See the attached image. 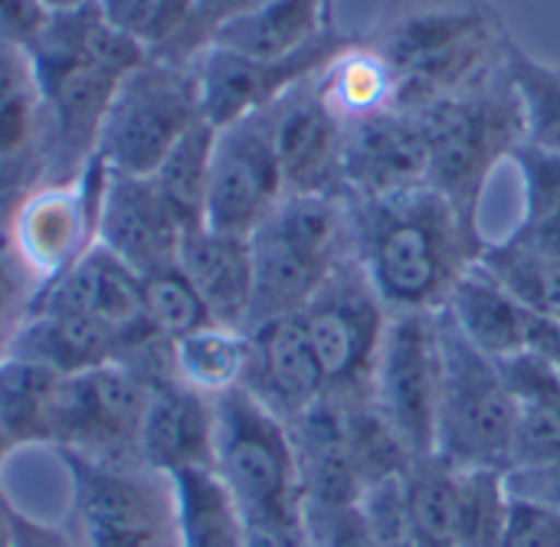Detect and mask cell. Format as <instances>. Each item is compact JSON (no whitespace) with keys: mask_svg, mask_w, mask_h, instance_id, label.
<instances>
[{"mask_svg":"<svg viewBox=\"0 0 560 547\" xmlns=\"http://www.w3.org/2000/svg\"><path fill=\"white\" fill-rule=\"evenodd\" d=\"M272 141L282 167L285 194H335L348 197L345 148L348 125L325 105L318 75L295 85L269 105Z\"/></svg>","mask_w":560,"mask_h":547,"instance_id":"14","label":"cell"},{"mask_svg":"<svg viewBox=\"0 0 560 547\" xmlns=\"http://www.w3.org/2000/svg\"><path fill=\"white\" fill-rule=\"evenodd\" d=\"M26 56L46 112L43 184L79 181L95 161L102 121L118 82L148 56L105 23L98 0L52 13L26 46Z\"/></svg>","mask_w":560,"mask_h":547,"instance_id":"2","label":"cell"},{"mask_svg":"<svg viewBox=\"0 0 560 547\" xmlns=\"http://www.w3.org/2000/svg\"><path fill=\"white\" fill-rule=\"evenodd\" d=\"M177 266L190 279L197 295L203 299L213 325L246 331L249 305H253V243H249V236H230V233H217L210 226L184 233Z\"/></svg>","mask_w":560,"mask_h":547,"instance_id":"24","label":"cell"},{"mask_svg":"<svg viewBox=\"0 0 560 547\" xmlns=\"http://www.w3.org/2000/svg\"><path fill=\"white\" fill-rule=\"evenodd\" d=\"M105 164L95 158L79 181L43 184L7 207V236L36 292L69 272L98 236Z\"/></svg>","mask_w":560,"mask_h":547,"instance_id":"10","label":"cell"},{"mask_svg":"<svg viewBox=\"0 0 560 547\" xmlns=\"http://www.w3.org/2000/svg\"><path fill=\"white\" fill-rule=\"evenodd\" d=\"M177 547H249L246 519L217 469H180L171 476Z\"/></svg>","mask_w":560,"mask_h":547,"instance_id":"29","label":"cell"},{"mask_svg":"<svg viewBox=\"0 0 560 547\" xmlns=\"http://www.w3.org/2000/svg\"><path fill=\"white\" fill-rule=\"evenodd\" d=\"M213 469L236 499L249 535L302 538L305 499L292 433L243 387L213 397Z\"/></svg>","mask_w":560,"mask_h":547,"instance_id":"4","label":"cell"},{"mask_svg":"<svg viewBox=\"0 0 560 547\" xmlns=\"http://www.w3.org/2000/svg\"><path fill=\"white\" fill-rule=\"evenodd\" d=\"M246 354H249L246 331L207 325L174 341V371L187 387L207 397H220L243 384Z\"/></svg>","mask_w":560,"mask_h":547,"instance_id":"34","label":"cell"},{"mask_svg":"<svg viewBox=\"0 0 560 547\" xmlns=\"http://www.w3.org/2000/svg\"><path fill=\"white\" fill-rule=\"evenodd\" d=\"M443 312L482 354L495 361L538 354L560 368V318L525 309L479 266L463 276Z\"/></svg>","mask_w":560,"mask_h":547,"instance_id":"18","label":"cell"},{"mask_svg":"<svg viewBox=\"0 0 560 547\" xmlns=\"http://www.w3.org/2000/svg\"><path fill=\"white\" fill-rule=\"evenodd\" d=\"M499 364L518 407L512 469L560 459V368L538 354H515Z\"/></svg>","mask_w":560,"mask_h":547,"instance_id":"27","label":"cell"},{"mask_svg":"<svg viewBox=\"0 0 560 547\" xmlns=\"http://www.w3.org/2000/svg\"><path fill=\"white\" fill-rule=\"evenodd\" d=\"M476 266L492 276L509 295H515L525 309L560 318V263L538 256L512 240H489Z\"/></svg>","mask_w":560,"mask_h":547,"instance_id":"37","label":"cell"},{"mask_svg":"<svg viewBox=\"0 0 560 547\" xmlns=\"http://www.w3.org/2000/svg\"><path fill=\"white\" fill-rule=\"evenodd\" d=\"M118 338L105 331L92 318L79 315H59V312H39L33 309L20 331L10 338L3 354L43 364L62 377L95 371L102 364L118 361Z\"/></svg>","mask_w":560,"mask_h":547,"instance_id":"26","label":"cell"},{"mask_svg":"<svg viewBox=\"0 0 560 547\" xmlns=\"http://www.w3.org/2000/svg\"><path fill=\"white\" fill-rule=\"evenodd\" d=\"M52 13H59V10H72V7H82V3H89V0H43Z\"/></svg>","mask_w":560,"mask_h":547,"instance_id":"49","label":"cell"},{"mask_svg":"<svg viewBox=\"0 0 560 547\" xmlns=\"http://www.w3.org/2000/svg\"><path fill=\"white\" fill-rule=\"evenodd\" d=\"M69 476V532L79 547H177L171 476L141 459L56 453Z\"/></svg>","mask_w":560,"mask_h":547,"instance_id":"6","label":"cell"},{"mask_svg":"<svg viewBox=\"0 0 560 547\" xmlns=\"http://www.w3.org/2000/svg\"><path fill=\"white\" fill-rule=\"evenodd\" d=\"M197 0H98L112 30L131 39L148 59L164 56L190 26Z\"/></svg>","mask_w":560,"mask_h":547,"instance_id":"40","label":"cell"},{"mask_svg":"<svg viewBox=\"0 0 560 547\" xmlns=\"http://www.w3.org/2000/svg\"><path fill=\"white\" fill-rule=\"evenodd\" d=\"M0 515H3V532H7L10 547H79L69 528H56L20 512L7 496L0 502Z\"/></svg>","mask_w":560,"mask_h":547,"instance_id":"45","label":"cell"},{"mask_svg":"<svg viewBox=\"0 0 560 547\" xmlns=\"http://www.w3.org/2000/svg\"><path fill=\"white\" fill-rule=\"evenodd\" d=\"M13 453V446H10V440H7V433L0 430V466H3V459Z\"/></svg>","mask_w":560,"mask_h":547,"instance_id":"50","label":"cell"},{"mask_svg":"<svg viewBox=\"0 0 560 547\" xmlns=\"http://www.w3.org/2000/svg\"><path fill=\"white\" fill-rule=\"evenodd\" d=\"M249 547H308L302 538H269V535H249Z\"/></svg>","mask_w":560,"mask_h":547,"instance_id":"48","label":"cell"},{"mask_svg":"<svg viewBox=\"0 0 560 547\" xmlns=\"http://www.w3.org/2000/svg\"><path fill=\"white\" fill-rule=\"evenodd\" d=\"M390 309L377 295L364 266L341 263L302 312V325L325 371L328 394L338 400L374 397V368Z\"/></svg>","mask_w":560,"mask_h":547,"instance_id":"8","label":"cell"},{"mask_svg":"<svg viewBox=\"0 0 560 547\" xmlns=\"http://www.w3.org/2000/svg\"><path fill=\"white\" fill-rule=\"evenodd\" d=\"M413 115L423 121L430 151L427 184L450 197L466 217L479 220L492 174L525 144V108L509 62Z\"/></svg>","mask_w":560,"mask_h":547,"instance_id":"3","label":"cell"},{"mask_svg":"<svg viewBox=\"0 0 560 547\" xmlns=\"http://www.w3.org/2000/svg\"><path fill=\"white\" fill-rule=\"evenodd\" d=\"M49 16L52 10L43 0H0V43L26 49L43 33Z\"/></svg>","mask_w":560,"mask_h":547,"instance_id":"46","label":"cell"},{"mask_svg":"<svg viewBox=\"0 0 560 547\" xmlns=\"http://www.w3.org/2000/svg\"><path fill=\"white\" fill-rule=\"evenodd\" d=\"M289 433L295 443L305 512L358 505L364 489L351 463L341 400L325 394L308 414H302L289 427Z\"/></svg>","mask_w":560,"mask_h":547,"instance_id":"23","label":"cell"},{"mask_svg":"<svg viewBox=\"0 0 560 547\" xmlns=\"http://www.w3.org/2000/svg\"><path fill=\"white\" fill-rule=\"evenodd\" d=\"M285 197L269 108L217 128L207 187V226L253 236Z\"/></svg>","mask_w":560,"mask_h":547,"instance_id":"12","label":"cell"},{"mask_svg":"<svg viewBox=\"0 0 560 547\" xmlns=\"http://www.w3.org/2000/svg\"><path fill=\"white\" fill-rule=\"evenodd\" d=\"M203 121L194 62L144 59L115 89L95 158L118 174L151 177L167 151Z\"/></svg>","mask_w":560,"mask_h":547,"instance_id":"7","label":"cell"},{"mask_svg":"<svg viewBox=\"0 0 560 547\" xmlns=\"http://www.w3.org/2000/svg\"><path fill=\"white\" fill-rule=\"evenodd\" d=\"M46 177V112L26 49L0 43V200H20Z\"/></svg>","mask_w":560,"mask_h":547,"instance_id":"22","label":"cell"},{"mask_svg":"<svg viewBox=\"0 0 560 547\" xmlns=\"http://www.w3.org/2000/svg\"><path fill=\"white\" fill-rule=\"evenodd\" d=\"M361 512L371 528L374 547H417L404 509V479L371 486L361 496Z\"/></svg>","mask_w":560,"mask_h":547,"instance_id":"42","label":"cell"},{"mask_svg":"<svg viewBox=\"0 0 560 547\" xmlns=\"http://www.w3.org/2000/svg\"><path fill=\"white\" fill-rule=\"evenodd\" d=\"M354 256L390 312H443L486 236L436 187L354 200Z\"/></svg>","mask_w":560,"mask_h":547,"instance_id":"1","label":"cell"},{"mask_svg":"<svg viewBox=\"0 0 560 547\" xmlns=\"http://www.w3.org/2000/svg\"><path fill=\"white\" fill-rule=\"evenodd\" d=\"M335 30V13L328 0H269L220 23L210 46L249 56V59H282Z\"/></svg>","mask_w":560,"mask_h":547,"instance_id":"25","label":"cell"},{"mask_svg":"<svg viewBox=\"0 0 560 547\" xmlns=\"http://www.w3.org/2000/svg\"><path fill=\"white\" fill-rule=\"evenodd\" d=\"M318 92L325 105L345 121H364L390 112L397 102V75L381 53H374L361 33L318 72Z\"/></svg>","mask_w":560,"mask_h":547,"instance_id":"30","label":"cell"},{"mask_svg":"<svg viewBox=\"0 0 560 547\" xmlns=\"http://www.w3.org/2000/svg\"><path fill=\"white\" fill-rule=\"evenodd\" d=\"M217 128L203 118L197 121L154 167L151 184L177 217L184 233L207 226V187H210V158H213Z\"/></svg>","mask_w":560,"mask_h":547,"instance_id":"32","label":"cell"},{"mask_svg":"<svg viewBox=\"0 0 560 547\" xmlns=\"http://www.w3.org/2000/svg\"><path fill=\"white\" fill-rule=\"evenodd\" d=\"M509 492L515 499L535 502V505L560 515V459L541 463V466L512 469L509 473Z\"/></svg>","mask_w":560,"mask_h":547,"instance_id":"47","label":"cell"},{"mask_svg":"<svg viewBox=\"0 0 560 547\" xmlns=\"http://www.w3.org/2000/svg\"><path fill=\"white\" fill-rule=\"evenodd\" d=\"M499 23L505 20L489 0H387L361 39L381 53L400 79L420 62Z\"/></svg>","mask_w":560,"mask_h":547,"instance_id":"19","label":"cell"},{"mask_svg":"<svg viewBox=\"0 0 560 547\" xmlns=\"http://www.w3.org/2000/svg\"><path fill=\"white\" fill-rule=\"evenodd\" d=\"M430 151L423 121L413 112H381L374 118L348 125L345 184L348 197L374 200L397 190L427 184Z\"/></svg>","mask_w":560,"mask_h":547,"instance_id":"20","label":"cell"},{"mask_svg":"<svg viewBox=\"0 0 560 547\" xmlns=\"http://www.w3.org/2000/svg\"><path fill=\"white\" fill-rule=\"evenodd\" d=\"M305 542L308 547H374L361 502L341 505V509L305 512Z\"/></svg>","mask_w":560,"mask_h":547,"instance_id":"43","label":"cell"},{"mask_svg":"<svg viewBox=\"0 0 560 547\" xmlns=\"http://www.w3.org/2000/svg\"><path fill=\"white\" fill-rule=\"evenodd\" d=\"M509 72L525 108V141L560 154V62L538 59L512 43Z\"/></svg>","mask_w":560,"mask_h":547,"instance_id":"39","label":"cell"},{"mask_svg":"<svg viewBox=\"0 0 560 547\" xmlns=\"http://www.w3.org/2000/svg\"><path fill=\"white\" fill-rule=\"evenodd\" d=\"M404 509L417 547H456V469L436 456L404 476Z\"/></svg>","mask_w":560,"mask_h":547,"instance_id":"36","label":"cell"},{"mask_svg":"<svg viewBox=\"0 0 560 547\" xmlns=\"http://www.w3.org/2000/svg\"><path fill=\"white\" fill-rule=\"evenodd\" d=\"M440 312H390L377 368L374 404L407 443L413 459L436 453V417L443 394Z\"/></svg>","mask_w":560,"mask_h":547,"instance_id":"9","label":"cell"},{"mask_svg":"<svg viewBox=\"0 0 560 547\" xmlns=\"http://www.w3.org/2000/svg\"><path fill=\"white\" fill-rule=\"evenodd\" d=\"M351 39L354 33H345L335 26L318 43L282 59H249L220 46H207L194 59L197 79H200L203 118L213 128H223L236 118L269 108L282 95H289L295 85L315 79Z\"/></svg>","mask_w":560,"mask_h":547,"instance_id":"13","label":"cell"},{"mask_svg":"<svg viewBox=\"0 0 560 547\" xmlns=\"http://www.w3.org/2000/svg\"><path fill=\"white\" fill-rule=\"evenodd\" d=\"M144 400V381L118 361L62 377L49 414L46 446L85 459H141Z\"/></svg>","mask_w":560,"mask_h":547,"instance_id":"11","label":"cell"},{"mask_svg":"<svg viewBox=\"0 0 560 547\" xmlns=\"http://www.w3.org/2000/svg\"><path fill=\"white\" fill-rule=\"evenodd\" d=\"M499 547H560V515L512 496L509 525Z\"/></svg>","mask_w":560,"mask_h":547,"instance_id":"44","label":"cell"},{"mask_svg":"<svg viewBox=\"0 0 560 547\" xmlns=\"http://www.w3.org/2000/svg\"><path fill=\"white\" fill-rule=\"evenodd\" d=\"M341 410H345L348 450H351V463H354V473L361 479V489L368 492L377 482L404 479L417 459L407 450V443L397 437V430L387 423V417L377 410L374 397L341 400Z\"/></svg>","mask_w":560,"mask_h":547,"instance_id":"35","label":"cell"},{"mask_svg":"<svg viewBox=\"0 0 560 547\" xmlns=\"http://www.w3.org/2000/svg\"><path fill=\"white\" fill-rule=\"evenodd\" d=\"M141 305L148 325L167 341H180L190 331L213 325L203 299L180 272V266H167L151 276H141Z\"/></svg>","mask_w":560,"mask_h":547,"instance_id":"41","label":"cell"},{"mask_svg":"<svg viewBox=\"0 0 560 547\" xmlns=\"http://www.w3.org/2000/svg\"><path fill=\"white\" fill-rule=\"evenodd\" d=\"M95 243L121 259L131 272L151 276L177 266L184 226L167 210L151 177L118 174L105 167Z\"/></svg>","mask_w":560,"mask_h":547,"instance_id":"16","label":"cell"},{"mask_svg":"<svg viewBox=\"0 0 560 547\" xmlns=\"http://www.w3.org/2000/svg\"><path fill=\"white\" fill-rule=\"evenodd\" d=\"M512 164L522 177V220L505 240L560 263V154L525 141Z\"/></svg>","mask_w":560,"mask_h":547,"instance_id":"31","label":"cell"},{"mask_svg":"<svg viewBox=\"0 0 560 547\" xmlns=\"http://www.w3.org/2000/svg\"><path fill=\"white\" fill-rule=\"evenodd\" d=\"M328 10L335 13V10H338V0H328Z\"/></svg>","mask_w":560,"mask_h":547,"instance_id":"52","label":"cell"},{"mask_svg":"<svg viewBox=\"0 0 560 547\" xmlns=\"http://www.w3.org/2000/svg\"><path fill=\"white\" fill-rule=\"evenodd\" d=\"M246 338L249 354L240 387L256 404H262L276 420L292 427L328 394L325 371L308 341L302 315L262 322L249 328Z\"/></svg>","mask_w":560,"mask_h":547,"instance_id":"15","label":"cell"},{"mask_svg":"<svg viewBox=\"0 0 560 547\" xmlns=\"http://www.w3.org/2000/svg\"><path fill=\"white\" fill-rule=\"evenodd\" d=\"M249 243H253V305H249L246 331L272 318L302 315L331 272L308 263L305 256H299L266 230H256Z\"/></svg>","mask_w":560,"mask_h":547,"instance_id":"28","label":"cell"},{"mask_svg":"<svg viewBox=\"0 0 560 547\" xmlns=\"http://www.w3.org/2000/svg\"><path fill=\"white\" fill-rule=\"evenodd\" d=\"M509 512V473L456 469V547H499Z\"/></svg>","mask_w":560,"mask_h":547,"instance_id":"38","label":"cell"},{"mask_svg":"<svg viewBox=\"0 0 560 547\" xmlns=\"http://www.w3.org/2000/svg\"><path fill=\"white\" fill-rule=\"evenodd\" d=\"M3 502V499H0ZM0 547H10L7 545V532H3V515H0Z\"/></svg>","mask_w":560,"mask_h":547,"instance_id":"51","label":"cell"},{"mask_svg":"<svg viewBox=\"0 0 560 547\" xmlns=\"http://www.w3.org/2000/svg\"><path fill=\"white\" fill-rule=\"evenodd\" d=\"M144 391L141 459L164 476L180 469H210L217 437L213 397L187 387L177 371L144 377Z\"/></svg>","mask_w":560,"mask_h":547,"instance_id":"21","label":"cell"},{"mask_svg":"<svg viewBox=\"0 0 560 547\" xmlns=\"http://www.w3.org/2000/svg\"><path fill=\"white\" fill-rule=\"evenodd\" d=\"M59 384L62 374L13 354H0V430L13 450L46 446Z\"/></svg>","mask_w":560,"mask_h":547,"instance_id":"33","label":"cell"},{"mask_svg":"<svg viewBox=\"0 0 560 547\" xmlns=\"http://www.w3.org/2000/svg\"><path fill=\"white\" fill-rule=\"evenodd\" d=\"M33 309L39 312H59V315H79L98 322L105 331L118 338V358L135 348L144 338H154L158 331L144 318L141 305V276L131 272L121 259H115L98 243L56 282H49Z\"/></svg>","mask_w":560,"mask_h":547,"instance_id":"17","label":"cell"},{"mask_svg":"<svg viewBox=\"0 0 560 547\" xmlns=\"http://www.w3.org/2000/svg\"><path fill=\"white\" fill-rule=\"evenodd\" d=\"M436 318L443 345V394L433 456L453 469L512 473L518 407L502 364L482 354L446 312Z\"/></svg>","mask_w":560,"mask_h":547,"instance_id":"5","label":"cell"}]
</instances>
